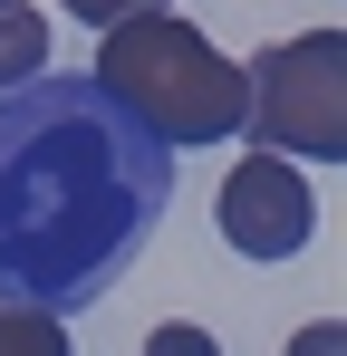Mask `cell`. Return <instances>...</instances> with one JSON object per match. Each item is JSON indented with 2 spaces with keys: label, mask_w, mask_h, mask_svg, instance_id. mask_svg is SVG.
<instances>
[{
  "label": "cell",
  "mask_w": 347,
  "mask_h": 356,
  "mask_svg": "<svg viewBox=\"0 0 347 356\" xmlns=\"http://www.w3.org/2000/svg\"><path fill=\"white\" fill-rule=\"evenodd\" d=\"M145 356H222V337H213V327H193V318H164V327L145 337Z\"/></svg>",
  "instance_id": "7"
},
{
  "label": "cell",
  "mask_w": 347,
  "mask_h": 356,
  "mask_svg": "<svg viewBox=\"0 0 347 356\" xmlns=\"http://www.w3.org/2000/svg\"><path fill=\"white\" fill-rule=\"evenodd\" d=\"M213 212H222V241L241 250V260H289V250H309V232H318L309 174H299L289 154H251V164H231Z\"/></svg>",
  "instance_id": "4"
},
{
  "label": "cell",
  "mask_w": 347,
  "mask_h": 356,
  "mask_svg": "<svg viewBox=\"0 0 347 356\" xmlns=\"http://www.w3.org/2000/svg\"><path fill=\"white\" fill-rule=\"evenodd\" d=\"M0 356H77V347H68V327H58L49 308L0 298Z\"/></svg>",
  "instance_id": "6"
},
{
  "label": "cell",
  "mask_w": 347,
  "mask_h": 356,
  "mask_svg": "<svg viewBox=\"0 0 347 356\" xmlns=\"http://www.w3.org/2000/svg\"><path fill=\"white\" fill-rule=\"evenodd\" d=\"M97 87H107L155 145H174V154L241 135V67H231L174 0L125 10V19L97 29Z\"/></svg>",
  "instance_id": "2"
},
{
  "label": "cell",
  "mask_w": 347,
  "mask_h": 356,
  "mask_svg": "<svg viewBox=\"0 0 347 356\" xmlns=\"http://www.w3.org/2000/svg\"><path fill=\"white\" fill-rule=\"evenodd\" d=\"M39 67H49V19L29 0H0V87L39 77Z\"/></svg>",
  "instance_id": "5"
},
{
  "label": "cell",
  "mask_w": 347,
  "mask_h": 356,
  "mask_svg": "<svg viewBox=\"0 0 347 356\" xmlns=\"http://www.w3.org/2000/svg\"><path fill=\"white\" fill-rule=\"evenodd\" d=\"M289 356H347V327H338V318H318V327L289 337Z\"/></svg>",
  "instance_id": "8"
},
{
  "label": "cell",
  "mask_w": 347,
  "mask_h": 356,
  "mask_svg": "<svg viewBox=\"0 0 347 356\" xmlns=\"http://www.w3.org/2000/svg\"><path fill=\"white\" fill-rule=\"evenodd\" d=\"M241 125L289 164H338L347 154V39L299 29L280 49H261L241 67Z\"/></svg>",
  "instance_id": "3"
},
{
  "label": "cell",
  "mask_w": 347,
  "mask_h": 356,
  "mask_svg": "<svg viewBox=\"0 0 347 356\" xmlns=\"http://www.w3.org/2000/svg\"><path fill=\"white\" fill-rule=\"evenodd\" d=\"M174 202V145L116 106L97 77H20L0 87V298L87 308L125 280Z\"/></svg>",
  "instance_id": "1"
},
{
  "label": "cell",
  "mask_w": 347,
  "mask_h": 356,
  "mask_svg": "<svg viewBox=\"0 0 347 356\" xmlns=\"http://www.w3.org/2000/svg\"><path fill=\"white\" fill-rule=\"evenodd\" d=\"M125 10H155V0H68V19H87V29H107V19H125Z\"/></svg>",
  "instance_id": "9"
}]
</instances>
